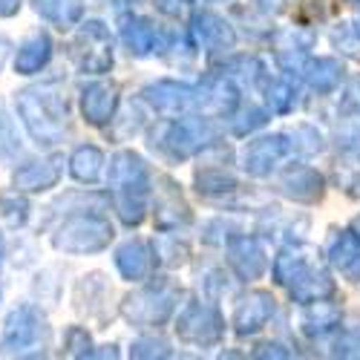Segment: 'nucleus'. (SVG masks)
Segmentation results:
<instances>
[{"mask_svg":"<svg viewBox=\"0 0 360 360\" xmlns=\"http://www.w3.org/2000/svg\"><path fill=\"white\" fill-rule=\"evenodd\" d=\"M274 285L288 291V300L297 306H309L317 300H335L338 283L335 274L328 271V265L317 259V251L306 245L303 239L285 243L277 257L268 265Z\"/></svg>","mask_w":360,"mask_h":360,"instance_id":"f257e3e1","label":"nucleus"},{"mask_svg":"<svg viewBox=\"0 0 360 360\" xmlns=\"http://www.w3.org/2000/svg\"><path fill=\"white\" fill-rule=\"evenodd\" d=\"M104 182L110 188L107 199L124 228H139L150 211L153 193V170L136 150H115L104 167Z\"/></svg>","mask_w":360,"mask_h":360,"instance_id":"f03ea898","label":"nucleus"},{"mask_svg":"<svg viewBox=\"0 0 360 360\" xmlns=\"http://www.w3.org/2000/svg\"><path fill=\"white\" fill-rule=\"evenodd\" d=\"M15 112L41 150H55L70 136V101L58 81H41L15 93Z\"/></svg>","mask_w":360,"mask_h":360,"instance_id":"7ed1b4c3","label":"nucleus"},{"mask_svg":"<svg viewBox=\"0 0 360 360\" xmlns=\"http://www.w3.org/2000/svg\"><path fill=\"white\" fill-rule=\"evenodd\" d=\"M147 150L156 162L167 167H179L196 159L202 150L219 139V127L214 118L199 112L188 115H162L156 124L147 127Z\"/></svg>","mask_w":360,"mask_h":360,"instance_id":"20e7f679","label":"nucleus"},{"mask_svg":"<svg viewBox=\"0 0 360 360\" xmlns=\"http://www.w3.org/2000/svg\"><path fill=\"white\" fill-rule=\"evenodd\" d=\"M182 288H179L176 280L165 277V274H150L144 283H139L136 291H130L122 306H118V314H122L130 328H139V332H159L162 326H167L179 309V300H182Z\"/></svg>","mask_w":360,"mask_h":360,"instance_id":"39448f33","label":"nucleus"},{"mask_svg":"<svg viewBox=\"0 0 360 360\" xmlns=\"http://www.w3.org/2000/svg\"><path fill=\"white\" fill-rule=\"evenodd\" d=\"M115 239V225L101 207H89V211H75L67 214L58 228L52 231L49 243L58 254L67 257H93L101 254L112 245Z\"/></svg>","mask_w":360,"mask_h":360,"instance_id":"423d86ee","label":"nucleus"},{"mask_svg":"<svg viewBox=\"0 0 360 360\" xmlns=\"http://www.w3.org/2000/svg\"><path fill=\"white\" fill-rule=\"evenodd\" d=\"M52 343V326L38 303H18L0 328L4 357H46Z\"/></svg>","mask_w":360,"mask_h":360,"instance_id":"0eeeda50","label":"nucleus"},{"mask_svg":"<svg viewBox=\"0 0 360 360\" xmlns=\"http://www.w3.org/2000/svg\"><path fill=\"white\" fill-rule=\"evenodd\" d=\"M173 332L176 340L188 349H217L228 335L225 314L219 303H211L205 297H188L173 314Z\"/></svg>","mask_w":360,"mask_h":360,"instance_id":"6e6552de","label":"nucleus"},{"mask_svg":"<svg viewBox=\"0 0 360 360\" xmlns=\"http://www.w3.org/2000/svg\"><path fill=\"white\" fill-rule=\"evenodd\" d=\"M70 61L81 75L101 78L112 70L115 64V38L110 32V26L98 18H81L72 41H70Z\"/></svg>","mask_w":360,"mask_h":360,"instance_id":"1a4fd4ad","label":"nucleus"},{"mask_svg":"<svg viewBox=\"0 0 360 360\" xmlns=\"http://www.w3.org/2000/svg\"><path fill=\"white\" fill-rule=\"evenodd\" d=\"M297 159V150L291 141L288 130H277V133H254L248 136L245 147L239 150V167L251 179H268L274 176L285 162Z\"/></svg>","mask_w":360,"mask_h":360,"instance_id":"9d476101","label":"nucleus"},{"mask_svg":"<svg viewBox=\"0 0 360 360\" xmlns=\"http://www.w3.org/2000/svg\"><path fill=\"white\" fill-rule=\"evenodd\" d=\"M225 265L236 283L251 285L257 280H262L268 274V265H271V257H268L265 239L259 233H248V231H233L225 239Z\"/></svg>","mask_w":360,"mask_h":360,"instance_id":"9b49d317","label":"nucleus"},{"mask_svg":"<svg viewBox=\"0 0 360 360\" xmlns=\"http://www.w3.org/2000/svg\"><path fill=\"white\" fill-rule=\"evenodd\" d=\"M156 231H185L193 225V207L188 205L182 185L167 173H153V193H150Z\"/></svg>","mask_w":360,"mask_h":360,"instance_id":"f8f14e48","label":"nucleus"},{"mask_svg":"<svg viewBox=\"0 0 360 360\" xmlns=\"http://www.w3.org/2000/svg\"><path fill=\"white\" fill-rule=\"evenodd\" d=\"M188 32H191L196 49H199L202 55H207V58L228 55V52H233L236 44H239L236 26H233L225 15H219V12H214V9H199V6H196V9L188 15Z\"/></svg>","mask_w":360,"mask_h":360,"instance_id":"ddd939ff","label":"nucleus"},{"mask_svg":"<svg viewBox=\"0 0 360 360\" xmlns=\"http://www.w3.org/2000/svg\"><path fill=\"white\" fill-rule=\"evenodd\" d=\"M193 84H196V112L205 118L228 122L233 110L243 104V86L217 70H207Z\"/></svg>","mask_w":360,"mask_h":360,"instance_id":"4468645a","label":"nucleus"},{"mask_svg":"<svg viewBox=\"0 0 360 360\" xmlns=\"http://www.w3.org/2000/svg\"><path fill=\"white\" fill-rule=\"evenodd\" d=\"M274 317H277V297L265 288H248L233 297L228 326L236 338H257Z\"/></svg>","mask_w":360,"mask_h":360,"instance_id":"2eb2a0df","label":"nucleus"},{"mask_svg":"<svg viewBox=\"0 0 360 360\" xmlns=\"http://www.w3.org/2000/svg\"><path fill=\"white\" fill-rule=\"evenodd\" d=\"M139 98L150 112L159 115H188L196 112V84L182 78H156L141 86Z\"/></svg>","mask_w":360,"mask_h":360,"instance_id":"dca6fc26","label":"nucleus"},{"mask_svg":"<svg viewBox=\"0 0 360 360\" xmlns=\"http://www.w3.org/2000/svg\"><path fill=\"white\" fill-rule=\"evenodd\" d=\"M274 176H277V193L294 205H317L323 202L326 188H328L326 176L300 159L285 162Z\"/></svg>","mask_w":360,"mask_h":360,"instance_id":"f3484780","label":"nucleus"},{"mask_svg":"<svg viewBox=\"0 0 360 360\" xmlns=\"http://www.w3.org/2000/svg\"><path fill=\"white\" fill-rule=\"evenodd\" d=\"M268 44H271V52H274V64L283 75H291L297 78L300 75V67L306 64V58L311 55L314 44H317V35L311 26H285V29H271L268 35Z\"/></svg>","mask_w":360,"mask_h":360,"instance_id":"a211bd4d","label":"nucleus"},{"mask_svg":"<svg viewBox=\"0 0 360 360\" xmlns=\"http://www.w3.org/2000/svg\"><path fill=\"white\" fill-rule=\"evenodd\" d=\"M115 26H118V41H122V46L130 58L141 61V58L159 55V44H162L165 29L150 15H141L136 9H122L115 18Z\"/></svg>","mask_w":360,"mask_h":360,"instance_id":"6ab92c4d","label":"nucleus"},{"mask_svg":"<svg viewBox=\"0 0 360 360\" xmlns=\"http://www.w3.org/2000/svg\"><path fill=\"white\" fill-rule=\"evenodd\" d=\"M323 259L328 268L360 285V233L349 225V228H332L323 243Z\"/></svg>","mask_w":360,"mask_h":360,"instance_id":"aec40b11","label":"nucleus"},{"mask_svg":"<svg viewBox=\"0 0 360 360\" xmlns=\"http://www.w3.org/2000/svg\"><path fill=\"white\" fill-rule=\"evenodd\" d=\"M118 104H122V89L112 81H89L78 93L81 118L89 127H98V130H104L112 122Z\"/></svg>","mask_w":360,"mask_h":360,"instance_id":"412c9836","label":"nucleus"},{"mask_svg":"<svg viewBox=\"0 0 360 360\" xmlns=\"http://www.w3.org/2000/svg\"><path fill=\"white\" fill-rule=\"evenodd\" d=\"M64 176V156L61 153H46L38 159H26L12 170V185L20 193H46L58 188Z\"/></svg>","mask_w":360,"mask_h":360,"instance_id":"4be33fe9","label":"nucleus"},{"mask_svg":"<svg viewBox=\"0 0 360 360\" xmlns=\"http://www.w3.org/2000/svg\"><path fill=\"white\" fill-rule=\"evenodd\" d=\"M297 81L309 86L314 96L320 98H328V96H335L338 89L346 84V64L340 61V58L335 55H309L306 58V64L300 67V75Z\"/></svg>","mask_w":360,"mask_h":360,"instance_id":"5701e85b","label":"nucleus"},{"mask_svg":"<svg viewBox=\"0 0 360 360\" xmlns=\"http://www.w3.org/2000/svg\"><path fill=\"white\" fill-rule=\"evenodd\" d=\"M112 265L118 277L124 283H144L150 274H156V254H153V245L147 243L141 236H130L124 239L122 245L112 251Z\"/></svg>","mask_w":360,"mask_h":360,"instance_id":"b1692460","label":"nucleus"},{"mask_svg":"<svg viewBox=\"0 0 360 360\" xmlns=\"http://www.w3.org/2000/svg\"><path fill=\"white\" fill-rule=\"evenodd\" d=\"M193 191L207 199V202H231L233 196H239V176L231 170V165L222 162H199V167L193 170Z\"/></svg>","mask_w":360,"mask_h":360,"instance_id":"393cba45","label":"nucleus"},{"mask_svg":"<svg viewBox=\"0 0 360 360\" xmlns=\"http://www.w3.org/2000/svg\"><path fill=\"white\" fill-rule=\"evenodd\" d=\"M52 55H55V44H52L49 32L46 29H32V32L23 35L20 44L15 46V58H12L15 75H23V78L41 75L49 67Z\"/></svg>","mask_w":360,"mask_h":360,"instance_id":"a878e982","label":"nucleus"},{"mask_svg":"<svg viewBox=\"0 0 360 360\" xmlns=\"http://www.w3.org/2000/svg\"><path fill=\"white\" fill-rule=\"evenodd\" d=\"M300 309L303 311L297 317V332L311 343L328 340L343 326V309L332 303V300H317V303L300 306Z\"/></svg>","mask_w":360,"mask_h":360,"instance_id":"bb28decb","label":"nucleus"},{"mask_svg":"<svg viewBox=\"0 0 360 360\" xmlns=\"http://www.w3.org/2000/svg\"><path fill=\"white\" fill-rule=\"evenodd\" d=\"M211 70H217V72L233 78L239 86H245V84H248L251 89H257V93H259V86H262L265 75L271 72V70H268V64L262 61L257 52H236V49L228 52V55L211 58Z\"/></svg>","mask_w":360,"mask_h":360,"instance_id":"cd10ccee","label":"nucleus"},{"mask_svg":"<svg viewBox=\"0 0 360 360\" xmlns=\"http://www.w3.org/2000/svg\"><path fill=\"white\" fill-rule=\"evenodd\" d=\"M259 96L271 115H291L300 107V81L283 72H268L259 86Z\"/></svg>","mask_w":360,"mask_h":360,"instance_id":"c85d7f7f","label":"nucleus"},{"mask_svg":"<svg viewBox=\"0 0 360 360\" xmlns=\"http://www.w3.org/2000/svg\"><path fill=\"white\" fill-rule=\"evenodd\" d=\"M110 300H112V288L98 271L96 274H84L78 280V285H75V309L84 311L86 317L107 320Z\"/></svg>","mask_w":360,"mask_h":360,"instance_id":"c756f323","label":"nucleus"},{"mask_svg":"<svg viewBox=\"0 0 360 360\" xmlns=\"http://www.w3.org/2000/svg\"><path fill=\"white\" fill-rule=\"evenodd\" d=\"M104 167H107V156H104V150L98 144H89V141H81L70 159H67V170L70 176L75 179L78 185H86V188H93L98 185L101 179H104Z\"/></svg>","mask_w":360,"mask_h":360,"instance_id":"7c9ffc66","label":"nucleus"},{"mask_svg":"<svg viewBox=\"0 0 360 360\" xmlns=\"http://www.w3.org/2000/svg\"><path fill=\"white\" fill-rule=\"evenodd\" d=\"M35 9V15L49 23L52 29H61V32H70V29L78 26V20L86 15V4L84 0H29Z\"/></svg>","mask_w":360,"mask_h":360,"instance_id":"2f4dec72","label":"nucleus"},{"mask_svg":"<svg viewBox=\"0 0 360 360\" xmlns=\"http://www.w3.org/2000/svg\"><path fill=\"white\" fill-rule=\"evenodd\" d=\"M150 245H153V254H156V268L176 271V268L191 262V245L182 236V231H159V236Z\"/></svg>","mask_w":360,"mask_h":360,"instance_id":"473e14b6","label":"nucleus"},{"mask_svg":"<svg viewBox=\"0 0 360 360\" xmlns=\"http://www.w3.org/2000/svg\"><path fill=\"white\" fill-rule=\"evenodd\" d=\"M268 122H271V112L265 110V104H257V101H248L245 104L243 101V104L233 110V115L228 118V133L236 136V139H248V136L265 130Z\"/></svg>","mask_w":360,"mask_h":360,"instance_id":"72a5a7b5","label":"nucleus"},{"mask_svg":"<svg viewBox=\"0 0 360 360\" xmlns=\"http://www.w3.org/2000/svg\"><path fill=\"white\" fill-rule=\"evenodd\" d=\"M29 217H32V205H29L26 193H20L18 188L0 191V222L12 231H20L26 228Z\"/></svg>","mask_w":360,"mask_h":360,"instance_id":"f704fd0d","label":"nucleus"},{"mask_svg":"<svg viewBox=\"0 0 360 360\" xmlns=\"http://www.w3.org/2000/svg\"><path fill=\"white\" fill-rule=\"evenodd\" d=\"M20 150H23V139L18 133L15 118H12V112L4 104H0V165L18 162Z\"/></svg>","mask_w":360,"mask_h":360,"instance_id":"c9c22d12","label":"nucleus"},{"mask_svg":"<svg viewBox=\"0 0 360 360\" xmlns=\"http://www.w3.org/2000/svg\"><path fill=\"white\" fill-rule=\"evenodd\" d=\"M288 133H291V141H294V150H297V159L320 156L323 150H326V136L314 124H309V122L294 124Z\"/></svg>","mask_w":360,"mask_h":360,"instance_id":"e433bc0d","label":"nucleus"},{"mask_svg":"<svg viewBox=\"0 0 360 360\" xmlns=\"http://www.w3.org/2000/svg\"><path fill=\"white\" fill-rule=\"evenodd\" d=\"M199 288H202V297L211 300V303H222V300L231 294V277L225 271V265H214L207 271L199 274Z\"/></svg>","mask_w":360,"mask_h":360,"instance_id":"4c0bfd02","label":"nucleus"},{"mask_svg":"<svg viewBox=\"0 0 360 360\" xmlns=\"http://www.w3.org/2000/svg\"><path fill=\"white\" fill-rule=\"evenodd\" d=\"M176 352H173V346H170V340L167 338H162L159 332L153 335V332H147V335H141V338H136L133 343H130V357H144V360H165V357H173Z\"/></svg>","mask_w":360,"mask_h":360,"instance_id":"58836bf2","label":"nucleus"},{"mask_svg":"<svg viewBox=\"0 0 360 360\" xmlns=\"http://www.w3.org/2000/svg\"><path fill=\"white\" fill-rule=\"evenodd\" d=\"M328 41H332V46L340 55H349V58H357L360 61V32H357L354 23H349V20L335 23L332 32H328Z\"/></svg>","mask_w":360,"mask_h":360,"instance_id":"ea45409f","label":"nucleus"},{"mask_svg":"<svg viewBox=\"0 0 360 360\" xmlns=\"http://www.w3.org/2000/svg\"><path fill=\"white\" fill-rule=\"evenodd\" d=\"M61 349L67 357H93L96 343H93V335L86 332V326H70L64 332Z\"/></svg>","mask_w":360,"mask_h":360,"instance_id":"a19ab883","label":"nucleus"},{"mask_svg":"<svg viewBox=\"0 0 360 360\" xmlns=\"http://www.w3.org/2000/svg\"><path fill=\"white\" fill-rule=\"evenodd\" d=\"M335 144L346 159H354L360 165V118H349L335 130Z\"/></svg>","mask_w":360,"mask_h":360,"instance_id":"79ce46f5","label":"nucleus"},{"mask_svg":"<svg viewBox=\"0 0 360 360\" xmlns=\"http://www.w3.org/2000/svg\"><path fill=\"white\" fill-rule=\"evenodd\" d=\"M328 340L332 357H360V326H340Z\"/></svg>","mask_w":360,"mask_h":360,"instance_id":"37998d69","label":"nucleus"},{"mask_svg":"<svg viewBox=\"0 0 360 360\" xmlns=\"http://www.w3.org/2000/svg\"><path fill=\"white\" fill-rule=\"evenodd\" d=\"M297 4V23L300 26H317L332 18L335 4L332 0H294Z\"/></svg>","mask_w":360,"mask_h":360,"instance_id":"c03bdc74","label":"nucleus"},{"mask_svg":"<svg viewBox=\"0 0 360 360\" xmlns=\"http://www.w3.org/2000/svg\"><path fill=\"white\" fill-rule=\"evenodd\" d=\"M233 231H239L236 225H231L225 217H217V219H207L205 225H202V243L205 245H214V248H222L225 245V239L233 233Z\"/></svg>","mask_w":360,"mask_h":360,"instance_id":"a18cd8bd","label":"nucleus"},{"mask_svg":"<svg viewBox=\"0 0 360 360\" xmlns=\"http://www.w3.org/2000/svg\"><path fill=\"white\" fill-rule=\"evenodd\" d=\"M150 4H153V9L167 20H185L196 9L199 0H150Z\"/></svg>","mask_w":360,"mask_h":360,"instance_id":"49530a36","label":"nucleus"},{"mask_svg":"<svg viewBox=\"0 0 360 360\" xmlns=\"http://www.w3.org/2000/svg\"><path fill=\"white\" fill-rule=\"evenodd\" d=\"M288 4L291 0H251L248 9H254V15L271 20V18H280L283 12H288Z\"/></svg>","mask_w":360,"mask_h":360,"instance_id":"de8ad7c7","label":"nucleus"},{"mask_svg":"<svg viewBox=\"0 0 360 360\" xmlns=\"http://www.w3.org/2000/svg\"><path fill=\"white\" fill-rule=\"evenodd\" d=\"M297 352L288 346V343H283V340H262L254 352H251V357H294Z\"/></svg>","mask_w":360,"mask_h":360,"instance_id":"09e8293b","label":"nucleus"},{"mask_svg":"<svg viewBox=\"0 0 360 360\" xmlns=\"http://www.w3.org/2000/svg\"><path fill=\"white\" fill-rule=\"evenodd\" d=\"M23 6V0H0V20H6V18H15Z\"/></svg>","mask_w":360,"mask_h":360,"instance_id":"8fccbe9b","label":"nucleus"},{"mask_svg":"<svg viewBox=\"0 0 360 360\" xmlns=\"http://www.w3.org/2000/svg\"><path fill=\"white\" fill-rule=\"evenodd\" d=\"M9 52H12V41H9L6 35H0V70L6 67V61H9Z\"/></svg>","mask_w":360,"mask_h":360,"instance_id":"3c124183","label":"nucleus"},{"mask_svg":"<svg viewBox=\"0 0 360 360\" xmlns=\"http://www.w3.org/2000/svg\"><path fill=\"white\" fill-rule=\"evenodd\" d=\"M352 228H354V231L360 233V217H354V222H352Z\"/></svg>","mask_w":360,"mask_h":360,"instance_id":"603ef678","label":"nucleus"},{"mask_svg":"<svg viewBox=\"0 0 360 360\" xmlns=\"http://www.w3.org/2000/svg\"><path fill=\"white\" fill-rule=\"evenodd\" d=\"M354 26H357V32H360V12H357V20H354Z\"/></svg>","mask_w":360,"mask_h":360,"instance_id":"864d4df0","label":"nucleus"},{"mask_svg":"<svg viewBox=\"0 0 360 360\" xmlns=\"http://www.w3.org/2000/svg\"><path fill=\"white\" fill-rule=\"evenodd\" d=\"M207 4H228V0H207Z\"/></svg>","mask_w":360,"mask_h":360,"instance_id":"5fc2aeb1","label":"nucleus"},{"mask_svg":"<svg viewBox=\"0 0 360 360\" xmlns=\"http://www.w3.org/2000/svg\"><path fill=\"white\" fill-rule=\"evenodd\" d=\"M346 4H360V0H346Z\"/></svg>","mask_w":360,"mask_h":360,"instance_id":"6e6d98bb","label":"nucleus"},{"mask_svg":"<svg viewBox=\"0 0 360 360\" xmlns=\"http://www.w3.org/2000/svg\"><path fill=\"white\" fill-rule=\"evenodd\" d=\"M357 93H360V81H357Z\"/></svg>","mask_w":360,"mask_h":360,"instance_id":"4d7b16f0","label":"nucleus"}]
</instances>
